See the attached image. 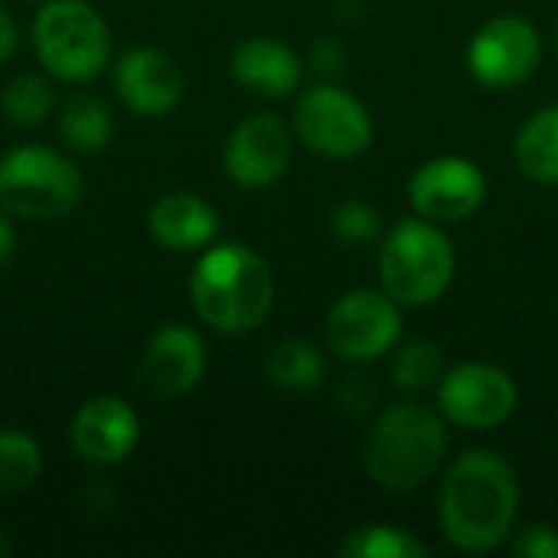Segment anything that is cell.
Masks as SVG:
<instances>
[{
  "mask_svg": "<svg viewBox=\"0 0 558 558\" xmlns=\"http://www.w3.org/2000/svg\"><path fill=\"white\" fill-rule=\"evenodd\" d=\"M330 226H333V235L340 242H347V245H366V242H373L379 235V213L369 209L366 203L350 199V203H340L333 209Z\"/></svg>",
  "mask_w": 558,
  "mask_h": 558,
  "instance_id": "cell-25",
  "label": "cell"
},
{
  "mask_svg": "<svg viewBox=\"0 0 558 558\" xmlns=\"http://www.w3.org/2000/svg\"><path fill=\"white\" fill-rule=\"evenodd\" d=\"M268 376L281 389H298V392L314 389L327 376V360L311 340L291 337V340H281L275 353L268 356Z\"/></svg>",
  "mask_w": 558,
  "mask_h": 558,
  "instance_id": "cell-20",
  "label": "cell"
},
{
  "mask_svg": "<svg viewBox=\"0 0 558 558\" xmlns=\"http://www.w3.org/2000/svg\"><path fill=\"white\" fill-rule=\"evenodd\" d=\"M441 376H445V360L435 343H425V340L405 343L392 360V379L405 392L432 389L441 383Z\"/></svg>",
  "mask_w": 558,
  "mask_h": 558,
  "instance_id": "cell-24",
  "label": "cell"
},
{
  "mask_svg": "<svg viewBox=\"0 0 558 558\" xmlns=\"http://www.w3.org/2000/svg\"><path fill=\"white\" fill-rule=\"evenodd\" d=\"M43 3H46V0H43Z\"/></svg>",
  "mask_w": 558,
  "mask_h": 558,
  "instance_id": "cell-32",
  "label": "cell"
},
{
  "mask_svg": "<svg viewBox=\"0 0 558 558\" xmlns=\"http://www.w3.org/2000/svg\"><path fill=\"white\" fill-rule=\"evenodd\" d=\"M0 108H3V114H7L10 124H16V128H36L56 108L52 82L46 75H36V72H20V75H13L3 85Z\"/></svg>",
  "mask_w": 558,
  "mask_h": 558,
  "instance_id": "cell-21",
  "label": "cell"
},
{
  "mask_svg": "<svg viewBox=\"0 0 558 558\" xmlns=\"http://www.w3.org/2000/svg\"><path fill=\"white\" fill-rule=\"evenodd\" d=\"M520 510L517 471L497 451L461 454L441 481V533L461 553H490L513 530Z\"/></svg>",
  "mask_w": 558,
  "mask_h": 558,
  "instance_id": "cell-1",
  "label": "cell"
},
{
  "mask_svg": "<svg viewBox=\"0 0 558 558\" xmlns=\"http://www.w3.org/2000/svg\"><path fill=\"white\" fill-rule=\"evenodd\" d=\"M206 366H209L206 343L186 324H167V327H160L147 340L144 356H141L144 383L154 392L167 396V399H177V396L193 392L203 383Z\"/></svg>",
  "mask_w": 558,
  "mask_h": 558,
  "instance_id": "cell-15",
  "label": "cell"
},
{
  "mask_svg": "<svg viewBox=\"0 0 558 558\" xmlns=\"http://www.w3.org/2000/svg\"><path fill=\"white\" fill-rule=\"evenodd\" d=\"M69 441L82 461L111 468L134 454L141 441V418L124 399L95 396L75 412L69 425Z\"/></svg>",
  "mask_w": 558,
  "mask_h": 558,
  "instance_id": "cell-14",
  "label": "cell"
},
{
  "mask_svg": "<svg viewBox=\"0 0 558 558\" xmlns=\"http://www.w3.org/2000/svg\"><path fill=\"white\" fill-rule=\"evenodd\" d=\"M232 78L262 95V98H284L301 85V59L291 46L271 39V36H252L235 46L229 59Z\"/></svg>",
  "mask_w": 558,
  "mask_h": 558,
  "instance_id": "cell-17",
  "label": "cell"
},
{
  "mask_svg": "<svg viewBox=\"0 0 558 558\" xmlns=\"http://www.w3.org/2000/svg\"><path fill=\"white\" fill-rule=\"evenodd\" d=\"M513 553L523 558H558V530L546 526V523L526 526L513 539Z\"/></svg>",
  "mask_w": 558,
  "mask_h": 558,
  "instance_id": "cell-26",
  "label": "cell"
},
{
  "mask_svg": "<svg viewBox=\"0 0 558 558\" xmlns=\"http://www.w3.org/2000/svg\"><path fill=\"white\" fill-rule=\"evenodd\" d=\"M59 137L75 154H98L114 137L111 108L95 95H72L59 111Z\"/></svg>",
  "mask_w": 558,
  "mask_h": 558,
  "instance_id": "cell-18",
  "label": "cell"
},
{
  "mask_svg": "<svg viewBox=\"0 0 558 558\" xmlns=\"http://www.w3.org/2000/svg\"><path fill=\"white\" fill-rule=\"evenodd\" d=\"M294 134L314 154L347 160L369 147L373 121L360 98H353L350 92H343L330 82H320L298 98Z\"/></svg>",
  "mask_w": 558,
  "mask_h": 558,
  "instance_id": "cell-7",
  "label": "cell"
},
{
  "mask_svg": "<svg viewBox=\"0 0 558 558\" xmlns=\"http://www.w3.org/2000/svg\"><path fill=\"white\" fill-rule=\"evenodd\" d=\"M556 46H558V26H556Z\"/></svg>",
  "mask_w": 558,
  "mask_h": 558,
  "instance_id": "cell-31",
  "label": "cell"
},
{
  "mask_svg": "<svg viewBox=\"0 0 558 558\" xmlns=\"http://www.w3.org/2000/svg\"><path fill=\"white\" fill-rule=\"evenodd\" d=\"M294 157L291 128L278 114H252L245 118L226 141L222 167L226 177L245 190L271 186L284 177Z\"/></svg>",
  "mask_w": 558,
  "mask_h": 558,
  "instance_id": "cell-12",
  "label": "cell"
},
{
  "mask_svg": "<svg viewBox=\"0 0 558 558\" xmlns=\"http://www.w3.org/2000/svg\"><path fill=\"white\" fill-rule=\"evenodd\" d=\"M13 252H16V229L7 219V213L0 209V268L13 258Z\"/></svg>",
  "mask_w": 558,
  "mask_h": 558,
  "instance_id": "cell-28",
  "label": "cell"
},
{
  "mask_svg": "<svg viewBox=\"0 0 558 558\" xmlns=\"http://www.w3.org/2000/svg\"><path fill=\"white\" fill-rule=\"evenodd\" d=\"M33 52L59 82H92L111 59V29L88 0H46L33 20Z\"/></svg>",
  "mask_w": 558,
  "mask_h": 558,
  "instance_id": "cell-5",
  "label": "cell"
},
{
  "mask_svg": "<svg viewBox=\"0 0 558 558\" xmlns=\"http://www.w3.org/2000/svg\"><path fill=\"white\" fill-rule=\"evenodd\" d=\"M517 163L536 183H558V105L536 111L520 128Z\"/></svg>",
  "mask_w": 558,
  "mask_h": 558,
  "instance_id": "cell-19",
  "label": "cell"
},
{
  "mask_svg": "<svg viewBox=\"0 0 558 558\" xmlns=\"http://www.w3.org/2000/svg\"><path fill=\"white\" fill-rule=\"evenodd\" d=\"M337 62H340V49L333 43L314 46V69H337Z\"/></svg>",
  "mask_w": 558,
  "mask_h": 558,
  "instance_id": "cell-29",
  "label": "cell"
},
{
  "mask_svg": "<svg viewBox=\"0 0 558 558\" xmlns=\"http://www.w3.org/2000/svg\"><path fill=\"white\" fill-rule=\"evenodd\" d=\"M454 245L438 222L402 219L389 229L379 248L383 291L399 307L435 304L454 281Z\"/></svg>",
  "mask_w": 558,
  "mask_h": 558,
  "instance_id": "cell-4",
  "label": "cell"
},
{
  "mask_svg": "<svg viewBox=\"0 0 558 558\" xmlns=\"http://www.w3.org/2000/svg\"><path fill=\"white\" fill-rule=\"evenodd\" d=\"M43 474V451L33 435L0 428V494H20Z\"/></svg>",
  "mask_w": 558,
  "mask_h": 558,
  "instance_id": "cell-23",
  "label": "cell"
},
{
  "mask_svg": "<svg viewBox=\"0 0 558 558\" xmlns=\"http://www.w3.org/2000/svg\"><path fill=\"white\" fill-rule=\"evenodd\" d=\"M10 556V539L3 536V530H0V558Z\"/></svg>",
  "mask_w": 558,
  "mask_h": 558,
  "instance_id": "cell-30",
  "label": "cell"
},
{
  "mask_svg": "<svg viewBox=\"0 0 558 558\" xmlns=\"http://www.w3.org/2000/svg\"><path fill=\"white\" fill-rule=\"evenodd\" d=\"M16 46H20V29H16V20H13V16H10L3 7H0V65L13 59Z\"/></svg>",
  "mask_w": 558,
  "mask_h": 558,
  "instance_id": "cell-27",
  "label": "cell"
},
{
  "mask_svg": "<svg viewBox=\"0 0 558 558\" xmlns=\"http://www.w3.org/2000/svg\"><path fill=\"white\" fill-rule=\"evenodd\" d=\"M520 402L517 383L510 373L490 363H461L445 369L438 383V409L441 415L468 432H487L504 425Z\"/></svg>",
  "mask_w": 558,
  "mask_h": 558,
  "instance_id": "cell-9",
  "label": "cell"
},
{
  "mask_svg": "<svg viewBox=\"0 0 558 558\" xmlns=\"http://www.w3.org/2000/svg\"><path fill=\"white\" fill-rule=\"evenodd\" d=\"M448 451L445 418L422 402L389 405L366 438L369 477L396 494L415 490L435 477Z\"/></svg>",
  "mask_w": 558,
  "mask_h": 558,
  "instance_id": "cell-3",
  "label": "cell"
},
{
  "mask_svg": "<svg viewBox=\"0 0 558 558\" xmlns=\"http://www.w3.org/2000/svg\"><path fill=\"white\" fill-rule=\"evenodd\" d=\"M190 301L206 327L248 333L275 307V278L268 262L242 242L206 245L190 275Z\"/></svg>",
  "mask_w": 558,
  "mask_h": 558,
  "instance_id": "cell-2",
  "label": "cell"
},
{
  "mask_svg": "<svg viewBox=\"0 0 558 558\" xmlns=\"http://www.w3.org/2000/svg\"><path fill=\"white\" fill-rule=\"evenodd\" d=\"M409 199L415 213L428 222H464L484 206L487 177L468 157H435L415 170L409 183Z\"/></svg>",
  "mask_w": 558,
  "mask_h": 558,
  "instance_id": "cell-11",
  "label": "cell"
},
{
  "mask_svg": "<svg viewBox=\"0 0 558 558\" xmlns=\"http://www.w3.org/2000/svg\"><path fill=\"white\" fill-rule=\"evenodd\" d=\"M343 558H422L428 556L425 543L415 539L402 526H386V523H369L353 530L340 543Z\"/></svg>",
  "mask_w": 558,
  "mask_h": 558,
  "instance_id": "cell-22",
  "label": "cell"
},
{
  "mask_svg": "<svg viewBox=\"0 0 558 558\" xmlns=\"http://www.w3.org/2000/svg\"><path fill=\"white\" fill-rule=\"evenodd\" d=\"M399 337L402 311L386 291H350L327 314V347L347 363H369L389 353Z\"/></svg>",
  "mask_w": 558,
  "mask_h": 558,
  "instance_id": "cell-8",
  "label": "cell"
},
{
  "mask_svg": "<svg viewBox=\"0 0 558 558\" xmlns=\"http://www.w3.org/2000/svg\"><path fill=\"white\" fill-rule=\"evenodd\" d=\"M85 196L82 170L59 150L20 144L0 157V209L16 219L43 222L78 209Z\"/></svg>",
  "mask_w": 558,
  "mask_h": 558,
  "instance_id": "cell-6",
  "label": "cell"
},
{
  "mask_svg": "<svg viewBox=\"0 0 558 558\" xmlns=\"http://www.w3.org/2000/svg\"><path fill=\"white\" fill-rule=\"evenodd\" d=\"M147 229L154 242L167 252H199L216 242L219 213L196 193L173 190L150 206Z\"/></svg>",
  "mask_w": 558,
  "mask_h": 558,
  "instance_id": "cell-16",
  "label": "cell"
},
{
  "mask_svg": "<svg viewBox=\"0 0 558 558\" xmlns=\"http://www.w3.org/2000/svg\"><path fill=\"white\" fill-rule=\"evenodd\" d=\"M543 59L539 29L523 16H497L484 23L468 43L471 75L494 92L523 85Z\"/></svg>",
  "mask_w": 558,
  "mask_h": 558,
  "instance_id": "cell-10",
  "label": "cell"
},
{
  "mask_svg": "<svg viewBox=\"0 0 558 558\" xmlns=\"http://www.w3.org/2000/svg\"><path fill=\"white\" fill-rule=\"evenodd\" d=\"M118 98L141 118L170 114L186 95V75L177 59L163 49L141 46L118 59L114 65Z\"/></svg>",
  "mask_w": 558,
  "mask_h": 558,
  "instance_id": "cell-13",
  "label": "cell"
}]
</instances>
